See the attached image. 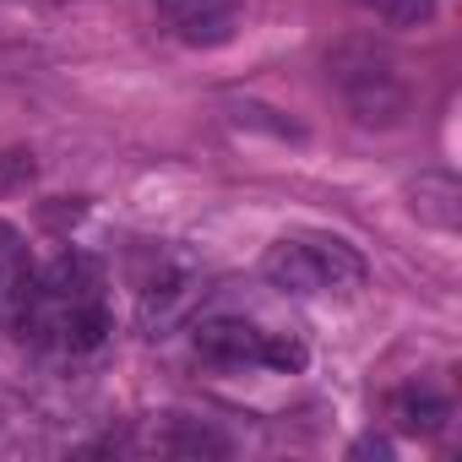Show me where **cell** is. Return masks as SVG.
<instances>
[{
	"instance_id": "cell-1",
	"label": "cell",
	"mask_w": 462,
	"mask_h": 462,
	"mask_svg": "<svg viewBox=\"0 0 462 462\" xmlns=\"http://www.w3.org/2000/svg\"><path fill=\"white\" fill-rule=\"evenodd\" d=\"M327 82L337 88L343 109L359 125L392 131L408 120L413 109V82L402 71V60L381 44V39H343L327 50Z\"/></svg>"
},
{
	"instance_id": "cell-2",
	"label": "cell",
	"mask_w": 462,
	"mask_h": 462,
	"mask_svg": "<svg viewBox=\"0 0 462 462\" xmlns=\"http://www.w3.org/2000/svg\"><path fill=\"white\" fill-rule=\"evenodd\" d=\"M158 17L196 50H217L240 28V0H152Z\"/></svg>"
},
{
	"instance_id": "cell-3",
	"label": "cell",
	"mask_w": 462,
	"mask_h": 462,
	"mask_svg": "<svg viewBox=\"0 0 462 462\" xmlns=\"http://www.w3.org/2000/svg\"><path fill=\"white\" fill-rule=\"evenodd\" d=\"M408 212L435 228V235H457L462 228V180L446 169H424L419 180H408Z\"/></svg>"
},
{
	"instance_id": "cell-4",
	"label": "cell",
	"mask_w": 462,
	"mask_h": 462,
	"mask_svg": "<svg viewBox=\"0 0 462 462\" xmlns=\"http://www.w3.org/2000/svg\"><path fill=\"white\" fill-rule=\"evenodd\" d=\"M196 354L207 365H262V332L240 316H207L190 332Z\"/></svg>"
},
{
	"instance_id": "cell-5",
	"label": "cell",
	"mask_w": 462,
	"mask_h": 462,
	"mask_svg": "<svg viewBox=\"0 0 462 462\" xmlns=\"http://www.w3.org/2000/svg\"><path fill=\"white\" fill-rule=\"evenodd\" d=\"M109 332H115V321H109L104 300L55 305V316H50V348H60V354H93L109 343Z\"/></svg>"
},
{
	"instance_id": "cell-6",
	"label": "cell",
	"mask_w": 462,
	"mask_h": 462,
	"mask_svg": "<svg viewBox=\"0 0 462 462\" xmlns=\"http://www.w3.org/2000/svg\"><path fill=\"white\" fill-rule=\"evenodd\" d=\"M262 273H267V283L283 289V294H300V300L327 294V283H321V262H316L310 240H278V245H267Z\"/></svg>"
},
{
	"instance_id": "cell-7",
	"label": "cell",
	"mask_w": 462,
	"mask_h": 462,
	"mask_svg": "<svg viewBox=\"0 0 462 462\" xmlns=\"http://www.w3.org/2000/svg\"><path fill=\"white\" fill-rule=\"evenodd\" d=\"M98 283H104V273H98V262L82 256V251H66V256H55V262L39 273V294H44L50 305L98 300Z\"/></svg>"
},
{
	"instance_id": "cell-8",
	"label": "cell",
	"mask_w": 462,
	"mask_h": 462,
	"mask_svg": "<svg viewBox=\"0 0 462 462\" xmlns=\"http://www.w3.org/2000/svg\"><path fill=\"white\" fill-rule=\"evenodd\" d=\"M305 240H310V251H316V262H321L327 294H359V289L370 283V267H365V256H359L348 240H337V235H305Z\"/></svg>"
},
{
	"instance_id": "cell-9",
	"label": "cell",
	"mask_w": 462,
	"mask_h": 462,
	"mask_svg": "<svg viewBox=\"0 0 462 462\" xmlns=\"http://www.w3.org/2000/svg\"><path fill=\"white\" fill-rule=\"evenodd\" d=\"M392 413H397V430H408V435H435V430H446V419H451L446 397H435L430 386H402V392L392 397Z\"/></svg>"
},
{
	"instance_id": "cell-10",
	"label": "cell",
	"mask_w": 462,
	"mask_h": 462,
	"mask_svg": "<svg viewBox=\"0 0 462 462\" xmlns=\"http://www.w3.org/2000/svg\"><path fill=\"white\" fill-rule=\"evenodd\" d=\"M223 109H228V120H235L240 131H262V136H278V142H305V136H310L300 120H289L283 109L256 104V98H228Z\"/></svg>"
},
{
	"instance_id": "cell-11",
	"label": "cell",
	"mask_w": 462,
	"mask_h": 462,
	"mask_svg": "<svg viewBox=\"0 0 462 462\" xmlns=\"http://www.w3.org/2000/svg\"><path fill=\"white\" fill-rule=\"evenodd\" d=\"M158 451H174V457H228V435H217L201 419H174L158 435Z\"/></svg>"
},
{
	"instance_id": "cell-12",
	"label": "cell",
	"mask_w": 462,
	"mask_h": 462,
	"mask_svg": "<svg viewBox=\"0 0 462 462\" xmlns=\"http://www.w3.org/2000/svg\"><path fill=\"white\" fill-rule=\"evenodd\" d=\"M354 6L386 28H424L435 17V0H354Z\"/></svg>"
},
{
	"instance_id": "cell-13",
	"label": "cell",
	"mask_w": 462,
	"mask_h": 462,
	"mask_svg": "<svg viewBox=\"0 0 462 462\" xmlns=\"http://www.w3.org/2000/svg\"><path fill=\"white\" fill-rule=\"evenodd\" d=\"M262 365L278 370V375H300L310 365V348L300 337H289V332H262Z\"/></svg>"
},
{
	"instance_id": "cell-14",
	"label": "cell",
	"mask_w": 462,
	"mask_h": 462,
	"mask_svg": "<svg viewBox=\"0 0 462 462\" xmlns=\"http://www.w3.org/2000/svg\"><path fill=\"white\" fill-rule=\"evenodd\" d=\"M28 256H23V235L12 223H0V300H6V278H12V267H23Z\"/></svg>"
},
{
	"instance_id": "cell-15",
	"label": "cell",
	"mask_w": 462,
	"mask_h": 462,
	"mask_svg": "<svg viewBox=\"0 0 462 462\" xmlns=\"http://www.w3.org/2000/svg\"><path fill=\"white\" fill-rule=\"evenodd\" d=\"M33 174H39L33 152H6V158H0V190H12V185H28Z\"/></svg>"
},
{
	"instance_id": "cell-16",
	"label": "cell",
	"mask_w": 462,
	"mask_h": 462,
	"mask_svg": "<svg viewBox=\"0 0 462 462\" xmlns=\"http://www.w3.org/2000/svg\"><path fill=\"white\" fill-rule=\"evenodd\" d=\"M354 457H392V440H381V435H365V440L354 446Z\"/></svg>"
}]
</instances>
